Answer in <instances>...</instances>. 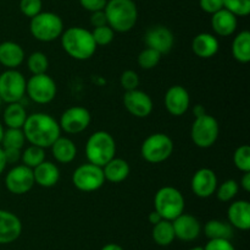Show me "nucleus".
<instances>
[{
	"mask_svg": "<svg viewBox=\"0 0 250 250\" xmlns=\"http://www.w3.org/2000/svg\"><path fill=\"white\" fill-rule=\"evenodd\" d=\"M224 9L234 16H248L250 14V0H224Z\"/></svg>",
	"mask_w": 250,
	"mask_h": 250,
	"instance_id": "38",
	"label": "nucleus"
},
{
	"mask_svg": "<svg viewBox=\"0 0 250 250\" xmlns=\"http://www.w3.org/2000/svg\"><path fill=\"white\" fill-rule=\"evenodd\" d=\"M173 152V141L166 134H151L143 141L141 147L142 157L149 163H161Z\"/></svg>",
	"mask_w": 250,
	"mask_h": 250,
	"instance_id": "7",
	"label": "nucleus"
},
{
	"mask_svg": "<svg viewBox=\"0 0 250 250\" xmlns=\"http://www.w3.org/2000/svg\"><path fill=\"white\" fill-rule=\"evenodd\" d=\"M90 24H92L94 27H102V26H105V25H107L106 15H105L104 10L92 12V16H90Z\"/></svg>",
	"mask_w": 250,
	"mask_h": 250,
	"instance_id": "44",
	"label": "nucleus"
},
{
	"mask_svg": "<svg viewBox=\"0 0 250 250\" xmlns=\"http://www.w3.org/2000/svg\"><path fill=\"white\" fill-rule=\"evenodd\" d=\"M72 183L78 190L90 193L99 190L105 183L103 168L92 163H85L75 169L72 174Z\"/></svg>",
	"mask_w": 250,
	"mask_h": 250,
	"instance_id": "10",
	"label": "nucleus"
},
{
	"mask_svg": "<svg viewBox=\"0 0 250 250\" xmlns=\"http://www.w3.org/2000/svg\"><path fill=\"white\" fill-rule=\"evenodd\" d=\"M27 119V112L20 102L9 103L4 110V123L11 129H22Z\"/></svg>",
	"mask_w": 250,
	"mask_h": 250,
	"instance_id": "28",
	"label": "nucleus"
},
{
	"mask_svg": "<svg viewBox=\"0 0 250 250\" xmlns=\"http://www.w3.org/2000/svg\"><path fill=\"white\" fill-rule=\"evenodd\" d=\"M116 153V142L114 137L104 130H99L92 134L85 145V156L89 163L104 167L111 161Z\"/></svg>",
	"mask_w": 250,
	"mask_h": 250,
	"instance_id": "4",
	"label": "nucleus"
},
{
	"mask_svg": "<svg viewBox=\"0 0 250 250\" xmlns=\"http://www.w3.org/2000/svg\"><path fill=\"white\" fill-rule=\"evenodd\" d=\"M92 37L94 39L95 44L98 46H107V44L111 43L114 41L115 37V31L110 26L105 25L102 27H94V29L92 31Z\"/></svg>",
	"mask_w": 250,
	"mask_h": 250,
	"instance_id": "37",
	"label": "nucleus"
},
{
	"mask_svg": "<svg viewBox=\"0 0 250 250\" xmlns=\"http://www.w3.org/2000/svg\"><path fill=\"white\" fill-rule=\"evenodd\" d=\"M220 134L217 120L212 115L203 114L195 118L190 129V137L195 146L200 149H209L216 142Z\"/></svg>",
	"mask_w": 250,
	"mask_h": 250,
	"instance_id": "8",
	"label": "nucleus"
},
{
	"mask_svg": "<svg viewBox=\"0 0 250 250\" xmlns=\"http://www.w3.org/2000/svg\"><path fill=\"white\" fill-rule=\"evenodd\" d=\"M193 193L195 196L200 199L210 198L212 194H215L217 188V176L215 172L210 168H200L198 169L192 176L190 181Z\"/></svg>",
	"mask_w": 250,
	"mask_h": 250,
	"instance_id": "16",
	"label": "nucleus"
},
{
	"mask_svg": "<svg viewBox=\"0 0 250 250\" xmlns=\"http://www.w3.org/2000/svg\"><path fill=\"white\" fill-rule=\"evenodd\" d=\"M6 161H5V156H4V151H2V149L0 147V174L4 172L5 167H6Z\"/></svg>",
	"mask_w": 250,
	"mask_h": 250,
	"instance_id": "50",
	"label": "nucleus"
},
{
	"mask_svg": "<svg viewBox=\"0 0 250 250\" xmlns=\"http://www.w3.org/2000/svg\"><path fill=\"white\" fill-rule=\"evenodd\" d=\"M241 186L244 189V191L249 193L250 191V172H246L241 179Z\"/></svg>",
	"mask_w": 250,
	"mask_h": 250,
	"instance_id": "46",
	"label": "nucleus"
},
{
	"mask_svg": "<svg viewBox=\"0 0 250 250\" xmlns=\"http://www.w3.org/2000/svg\"><path fill=\"white\" fill-rule=\"evenodd\" d=\"M27 141L34 146L46 149L60 137V125L51 115L46 113H33L27 115L22 126Z\"/></svg>",
	"mask_w": 250,
	"mask_h": 250,
	"instance_id": "1",
	"label": "nucleus"
},
{
	"mask_svg": "<svg viewBox=\"0 0 250 250\" xmlns=\"http://www.w3.org/2000/svg\"><path fill=\"white\" fill-rule=\"evenodd\" d=\"M154 206L163 220L173 221L185 211V198L178 189L163 186L156 191Z\"/></svg>",
	"mask_w": 250,
	"mask_h": 250,
	"instance_id": "5",
	"label": "nucleus"
},
{
	"mask_svg": "<svg viewBox=\"0 0 250 250\" xmlns=\"http://www.w3.org/2000/svg\"><path fill=\"white\" fill-rule=\"evenodd\" d=\"M56 83L46 74L33 75L26 82V93L33 102L38 104L50 103L56 96Z\"/></svg>",
	"mask_w": 250,
	"mask_h": 250,
	"instance_id": "11",
	"label": "nucleus"
},
{
	"mask_svg": "<svg viewBox=\"0 0 250 250\" xmlns=\"http://www.w3.org/2000/svg\"><path fill=\"white\" fill-rule=\"evenodd\" d=\"M171 222L175 230V237L183 242H193L202 232V225L198 218L188 213H182Z\"/></svg>",
	"mask_w": 250,
	"mask_h": 250,
	"instance_id": "17",
	"label": "nucleus"
},
{
	"mask_svg": "<svg viewBox=\"0 0 250 250\" xmlns=\"http://www.w3.org/2000/svg\"><path fill=\"white\" fill-rule=\"evenodd\" d=\"M204 250H236L229 239H209Z\"/></svg>",
	"mask_w": 250,
	"mask_h": 250,
	"instance_id": "41",
	"label": "nucleus"
},
{
	"mask_svg": "<svg viewBox=\"0 0 250 250\" xmlns=\"http://www.w3.org/2000/svg\"><path fill=\"white\" fill-rule=\"evenodd\" d=\"M124 104L133 117L146 118L153 112V100L148 93L141 90L126 91L124 95Z\"/></svg>",
	"mask_w": 250,
	"mask_h": 250,
	"instance_id": "14",
	"label": "nucleus"
},
{
	"mask_svg": "<svg viewBox=\"0 0 250 250\" xmlns=\"http://www.w3.org/2000/svg\"><path fill=\"white\" fill-rule=\"evenodd\" d=\"M107 26L115 32H128L136 25L138 10L133 0H109L104 9Z\"/></svg>",
	"mask_w": 250,
	"mask_h": 250,
	"instance_id": "3",
	"label": "nucleus"
},
{
	"mask_svg": "<svg viewBox=\"0 0 250 250\" xmlns=\"http://www.w3.org/2000/svg\"><path fill=\"white\" fill-rule=\"evenodd\" d=\"M188 250H204V247H193Z\"/></svg>",
	"mask_w": 250,
	"mask_h": 250,
	"instance_id": "52",
	"label": "nucleus"
},
{
	"mask_svg": "<svg viewBox=\"0 0 250 250\" xmlns=\"http://www.w3.org/2000/svg\"><path fill=\"white\" fill-rule=\"evenodd\" d=\"M161 54L159 51L154 50L151 48H146L139 53L138 55V65L144 70H150L154 69L161 60Z\"/></svg>",
	"mask_w": 250,
	"mask_h": 250,
	"instance_id": "35",
	"label": "nucleus"
},
{
	"mask_svg": "<svg viewBox=\"0 0 250 250\" xmlns=\"http://www.w3.org/2000/svg\"><path fill=\"white\" fill-rule=\"evenodd\" d=\"M51 152L55 161L59 163H70L75 159L77 154V147L75 142L68 137H59L53 145H51Z\"/></svg>",
	"mask_w": 250,
	"mask_h": 250,
	"instance_id": "25",
	"label": "nucleus"
},
{
	"mask_svg": "<svg viewBox=\"0 0 250 250\" xmlns=\"http://www.w3.org/2000/svg\"><path fill=\"white\" fill-rule=\"evenodd\" d=\"M129 164L122 158H112L103 167L105 180L111 183H121L129 175Z\"/></svg>",
	"mask_w": 250,
	"mask_h": 250,
	"instance_id": "26",
	"label": "nucleus"
},
{
	"mask_svg": "<svg viewBox=\"0 0 250 250\" xmlns=\"http://www.w3.org/2000/svg\"><path fill=\"white\" fill-rule=\"evenodd\" d=\"M219 41L210 33H199L192 42V49L197 56L202 59L212 58L219 51Z\"/></svg>",
	"mask_w": 250,
	"mask_h": 250,
	"instance_id": "24",
	"label": "nucleus"
},
{
	"mask_svg": "<svg viewBox=\"0 0 250 250\" xmlns=\"http://www.w3.org/2000/svg\"><path fill=\"white\" fill-rule=\"evenodd\" d=\"M20 10L27 17H34L42 12V0H21Z\"/></svg>",
	"mask_w": 250,
	"mask_h": 250,
	"instance_id": "39",
	"label": "nucleus"
},
{
	"mask_svg": "<svg viewBox=\"0 0 250 250\" xmlns=\"http://www.w3.org/2000/svg\"><path fill=\"white\" fill-rule=\"evenodd\" d=\"M24 59V51L16 42L6 41L0 43V64L6 69H16Z\"/></svg>",
	"mask_w": 250,
	"mask_h": 250,
	"instance_id": "22",
	"label": "nucleus"
},
{
	"mask_svg": "<svg viewBox=\"0 0 250 250\" xmlns=\"http://www.w3.org/2000/svg\"><path fill=\"white\" fill-rule=\"evenodd\" d=\"M90 113L84 107H70L61 114L60 129L67 134H80L90 124Z\"/></svg>",
	"mask_w": 250,
	"mask_h": 250,
	"instance_id": "13",
	"label": "nucleus"
},
{
	"mask_svg": "<svg viewBox=\"0 0 250 250\" xmlns=\"http://www.w3.org/2000/svg\"><path fill=\"white\" fill-rule=\"evenodd\" d=\"M229 223L233 228L248 230L250 228V203L247 200L234 201L227 211Z\"/></svg>",
	"mask_w": 250,
	"mask_h": 250,
	"instance_id": "20",
	"label": "nucleus"
},
{
	"mask_svg": "<svg viewBox=\"0 0 250 250\" xmlns=\"http://www.w3.org/2000/svg\"><path fill=\"white\" fill-rule=\"evenodd\" d=\"M189 93L183 86L175 85L168 88L165 95V107L170 114L181 117L189 109Z\"/></svg>",
	"mask_w": 250,
	"mask_h": 250,
	"instance_id": "18",
	"label": "nucleus"
},
{
	"mask_svg": "<svg viewBox=\"0 0 250 250\" xmlns=\"http://www.w3.org/2000/svg\"><path fill=\"white\" fill-rule=\"evenodd\" d=\"M193 113H194L195 118H197V117H200V115L205 114L207 112H205V108L203 107V105L197 104L194 108H193Z\"/></svg>",
	"mask_w": 250,
	"mask_h": 250,
	"instance_id": "49",
	"label": "nucleus"
},
{
	"mask_svg": "<svg viewBox=\"0 0 250 250\" xmlns=\"http://www.w3.org/2000/svg\"><path fill=\"white\" fill-rule=\"evenodd\" d=\"M144 41H146V48L154 49V50L159 51L161 55H164L172 49L175 37L167 27L154 26L146 31Z\"/></svg>",
	"mask_w": 250,
	"mask_h": 250,
	"instance_id": "15",
	"label": "nucleus"
},
{
	"mask_svg": "<svg viewBox=\"0 0 250 250\" xmlns=\"http://www.w3.org/2000/svg\"><path fill=\"white\" fill-rule=\"evenodd\" d=\"M2 135H4V127H2L1 123H0V144H1V140H2Z\"/></svg>",
	"mask_w": 250,
	"mask_h": 250,
	"instance_id": "51",
	"label": "nucleus"
},
{
	"mask_svg": "<svg viewBox=\"0 0 250 250\" xmlns=\"http://www.w3.org/2000/svg\"><path fill=\"white\" fill-rule=\"evenodd\" d=\"M27 66L33 75L46 74V70L49 68L48 56L42 51H34L27 59Z\"/></svg>",
	"mask_w": 250,
	"mask_h": 250,
	"instance_id": "33",
	"label": "nucleus"
},
{
	"mask_svg": "<svg viewBox=\"0 0 250 250\" xmlns=\"http://www.w3.org/2000/svg\"><path fill=\"white\" fill-rule=\"evenodd\" d=\"M211 26L215 33L221 37H229L237 29V16H234L229 10L221 9L212 14Z\"/></svg>",
	"mask_w": 250,
	"mask_h": 250,
	"instance_id": "23",
	"label": "nucleus"
},
{
	"mask_svg": "<svg viewBox=\"0 0 250 250\" xmlns=\"http://www.w3.org/2000/svg\"><path fill=\"white\" fill-rule=\"evenodd\" d=\"M61 46L63 50L76 60H87L94 55L97 44L92 32L82 27H70L61 34Z\"/></svg>",
	"mask_w": 250,
	"mask_h": 250,
	"instance_id": "2",
	"label": "nucleus"
},
{
	"mask_svg": "<svg viewBox=\"0 0 250 250\" xmlns=\"http://www.w3.org/2000/svg\"><path fill=\"white\" fill-rule=\"evenodd\" d=\"M106 2L107 0H80V4L82 5V7H84L85 10L90 12L104 10Z\"/></svg>",
	"mask_w": 250,
	"mask_h": 250,
	"instance_id": "43",
	"label": "nucleus"
},
{
	"mask_svg": "<svg viewBox=\"0 0 250 250\" xmlns=\"http://www.w3.org/2000/svg\"><path fill=\"white\" fill-rule=\"evenodd\" d=\"M234 166L241 172H250V147L248 145H242L234 151Z\"/></svg>",
	"mask_w": 250,
	"mask_h": 250,
	"instance_id": "36",
	"label": "nucleus"
},
{
	"mask_svg": "<svg viewBox=\"0 0 250 250\" xmlns=\"http://www.w3.org/2000/svg\"><path fill=\"white\" fill-rule=\"evenodd\" d=\"M100 250H125V249L121 247V245L115 244V243H109V244H105Z\"/></svg>",
	"mask_w": 250,
	"mask_h": 250,
	"instance_id": "48",
	"label": "nucleus"
},
{
	"mask_svg": "<svg viewBox=\"0 0 250 250\" xmlns=\"http://www.w3.org/2000/svg\"><path fill=\"white\" fill-rule=\"evenodd\" d=\"M151 237H153L154 242L160 247H168L170 244H172L173 240L176 239L172 222L167 220H161L160 222L154 225Z\"/></svg>",
	"mask_w": 250,
	"mask_h": 250,
	"instance_id": "29",
	"label": "nucleus"
},
{
	"mask_svg": "<svg viewBox=\"0 0 250 250\" xmlns=\"http://www.w3.org/2000/svg\"><path fill=\"white\" fill-rule=\"evenodd\" d=\"M33 169L28 168L24 164L14 167L7 172L5 176V186L7 190L15 195H23L28 193L34 185Z\"/></svg>",
	"mask_w": 250,
	"mask_h": 250,
	"instance_id": "12",
	"label": "nucleus"
},
{
	"mask_svg": "<svg viewBox=\"0 0 250 250\" xmlns=\"http://www.w3.org/2000/svg\"><path fill=\"white\" fill-rule=\"evenodd\" d=\"M26 95V78L16 69H7L0 74V98L2 102L16 103Z\"/></svg>",
	"mask_w": 250,
	"mask_h": 250,
	"instance_id": "9",
	"label": "nucleus"
},
{
	"mask_svg": "<svg viewBox=\"0 0 250 250\" xmlns=\"http://www.w3.org/2000/svg\"><path fill=\"white\" fill-rule=\"evenodd\" d=\"M24 137L23 131L22 129H11L7 127V130H4V135H2V149H17L22 150L23 149Z\"/></svg>",
	"mask_w": 250,
	"mask_h": 250,
	"instance_id": "32",
	"label": "nucleus"
},
{
	"mask_svg": "<svg viewBox=\"0 0 250 250\" xmlns=\"http://www.w3.org/2000/svg\"><path fill=\"white\" fill-rule=\"evenodd\" d=\"M1 102H2V100H1V98H0V105H1Z\"/></svg>",
	"mask_w": 250,
	"mask_h": 250,
	"instance_id": "53",
	"label": "nucleus"
},
{
	"mask_svg": "<svg viewBox=\"0 0 250 250\" xmlns=\"http://www.w3.org/2000/svg\"><path fill=\"white\" fill-rule=\"evenodd\" d=\"M21 233V220L10 211L0 210V244L14 243L19 239Z\"/></svg>",
	"mask_w": 250,
	"mask_h": 250,
	"instance_id": "19",
	"label": "nucleus"
},
{
	"mask_svg": "<svg viewBox=\"0 0 250 250\" xmlns=\"http://www.w3.org/2000/svg\"><path fill=\"white\" fill-rule=\"evenodd\" d=\"M34 183L42 188H51L56 185L60 179V171L53 162L44 161L33 168Z\"/></svg>",
	"mask_w": 250,
	"mask_h": 250,
	"instance_id": "21",
	"label": "nucleus"
},
{
	"mask_svg": "<svg viewBox=\"0 0 250 250\" xmlns=\"http://www.w3.org/2000/svg\"><path fill=\"white\" fill-rule=\"evenodd\" d=\"M199 5L202 10L212 15L224 9V0H199Z\"/></svg>",
	"mask_w": 250,
	"mask_h": 250,
	"instance_id": "42",
	"label": "nucleus"
},
{
	"mask_svg": "<svg viewBox=\"0 0 250 250\" xmlns=\"http://www.w3.org/2000/svg\"><path fill=\"white\" fill-rule=\"evenodd\" d=\"M232 54L234 59L242 64L250 61V32L242 31L234 37L232 43Z\"/></svg>",
	"mask_w": 250,
	"mask_h": 250,
	"instance_id": "30",
	"label": "nucleus"
},
{
	"mask_svg": "<svg viewBox=\"0 0 250 250\" xmlns=\"http://www.w3.org/2000/svg\"><path fill=\"white\" fill-rule=\"evenodd\" d=\"M6 163H16L21 159V150L17 149H2Z\"/></svg>",
	"mask_w": 250,
	"mask_h": 250,
	"instance_id": "45",
	"label": "nucleus"
},
{
	"mask_svg": "<svg viewBox=\"0 0 250 250\" xmlns=\"http://www.w3.org/2000/svg\"><path fill=\"white\" fill-rule=\"evenodd\" d=\"M238 190V183L233 179H229V180H225L219 188H216V196L222 202H229V201L233 200L236 198Z\"/></svg>",
	"mask_w": 250,
	"mask_h": 250,
	"instance_id": "34",
	"label": "nucleus"
},
{
	"mask_svg": "<svg viewBox=\"0 0 250 250\" xmlns=\"http://www.w3.org/2000/svg\"><path fill=\"white\" fill-rule=\"evenodd\" d=\"M21 161L22 163L26 167H28V168H36L38 164H41L42 162L45 161V152H44V149L34 146V145L26 147V149L21 152Z\"/></svg>",
	"mask_w": 250,
	"mask_h": 250,
	"instance_id": "31",
	"label": "nucleus"
},
{
	"mask_svg": "<svg viewBox=\"0 0 250 250\" xmlns=\"http://www.w3.org/2000/svg\"><path fill=\"white\" fill-rule=\"evenodd\" d=\"M204 234L208 239H229L233 237V227L229 222L210 220L204 225Z\"/></svg>",
	"mask_w": 250,
	"mask_h": 250,
	"instance_id": "27",
	"label": "nucleus"
},
{
	"mask_svg": "<svg viewBox=\"0 0 250 250\" xmlns=\"http://www.w3.org/2000/svg\"><path fill=\"white\" fill-rule=\"evenodd\" d=\"M148 220H149V222L151 223V225H156V223H159L160 222L161 220H163V218H161V216L159 215L158 212H156L155 210L153 211V212H150L149 213V217H148Z\"/></svg>",
	"mask_w": 250,
	"mask_h": 250,
	"instance_id": "47",
	"label": "nucleus"
},
{
	"mask_svg": "<svg viewBox=\"0 0 250 250\" xmlns=\"http://www.w3.org/2000/svg\"><path fill=\"white\" fill-rule=\"evenodd\" d=\"M29 31L32 36L38 41L53 42L62 34V20L54 12H39L31 19Z\"/></svg>",
	"mask_w": 250,
	"mask_h": 250,
	"instance_id": "6",
	"label": "nucleus"
},
{
	"mask_svg": "<svg viewBox=\"0 0 250 250\" xmlns=\"http://www.w3.org/2000/svg\"><path fill=\"white\" fill-rule=\"evenodd\" d=\"M120 82H121V86L126 91L137 90L139 86V76L136 71L126 70L122 73L121 77H120Z\"/></svg>",
	"mask_w": 250,
	"mask_h": 250,
	"instance_id": "40",
	"label": "nucleus"
}]
</instances>
